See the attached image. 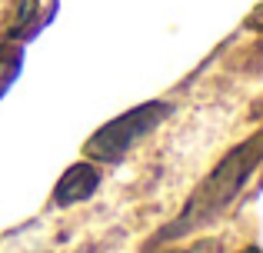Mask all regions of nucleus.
Masks as SVG:
<instances>
[{"label":"nucleus","mask_w":263,"mask_h":253,"mask_svg":"<svg viewBox=\"0 0 263 253\" xmlns=\"http://www.w3.org/2000/svg\"><path fill=\"white\" fill-rule=\"evenodd\" d=\"M260 163H263V127L257 133H250L243 143H237L230 153H223V160L197 183V190L190 193L180 217L157 233V240H180V237H190L200 227H210L240 197V190L247 187V180L253 177V170Z\"/></svg>","instance_id":"nucleus-1"},{"label":"nucleus","mask_w":263,"mask_h":253,"mask_svg":"<svg viewBox=\"0 0 263 253\" xmlns=\"http://www.w3.org/2000/svg\"><path fill=\"white\" fill-rule=\"evenodd\" d=\"M174 113V104L167 100H147V104L134 107V110L114 117L110 124H103L93 137L84 143V153L90 160H100V163H117L143 140L150 137L163 120Z\"/></svg>","instance_id":"nucleus-2"},{"label":"nucleus","mask_w":263,"mask_h":253,"mask_svg":"<svg viewBox=\"0 0 263 253\" xmlns=\"http://www.w3.org/2000/svg\"><path fill=\"white\" fill-rule=\"evenodd\" d=\"M100 187V170L90 163H73L67 167V173L53 187V203L57 207H70V203H84L93 197V190Z\"/></svg>","instance_id":"nucleus-3"},{"label":"nucleus","mask_w":263,"mask_h":253,"mask_svg":"<svg viewBox=\"0 0 263 253\" xmlns=\"http://www.w3.org/2000/svg\"><path fill=\"white\" fill-rule=\"evenodd\" d=\"M20 60H24L20 47H13V44H0V93H4L7 87L13 84V77L20 73Z\"/></svg>","instance_id":"nucleus-4"},{"label":"nucleus","mask_w":263,"mask_h":253,"mask_svg":"<svg viewBox=\"0 0 263 253\" xmlns=\"http://www.w3.org/2000/svg\"><path fill=\"white\" fill-rule=\"evenodd\" d=\"M247 24H250L253 27V30H263V4L257 7V10H253L250 13V20H247Z\"/></svg>","instance_id":"nucleus-5"},{"label":"nucleus","mask_w":263,"mask_h":253,"mask_svg":"<svg viewBox=\"0 0 263 253\" xmlns=\"http://www.w3.org/2000/svg\"><path fill=\"white\" fill-rule=\"evenodd\" d=\"M240 253H263L260 247H247V250H240Z\"/></svg>","instance_id":"nucleus-6"}]
</instances>
